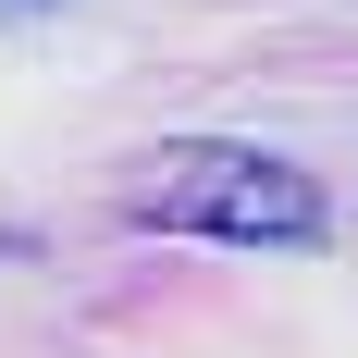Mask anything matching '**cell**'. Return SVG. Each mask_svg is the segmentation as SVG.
<instances>
[{
  "mask_svg": "<svg viewBox=\"0 0 358 358\" xmlns=\"http://www.w3.org/2000/svg\"><path fill=\"white\" fill-rule=\"evenodd\" d=\"M124 210L161 222V235H222V248H309L322 235V185L272 161V148H235V136H185V148H148Z\"/></svg>",
  "mask_w": 358,
  "mask_h": 358,
  "instance_id": "1",
  "label": "cell"
}]
</instances>
